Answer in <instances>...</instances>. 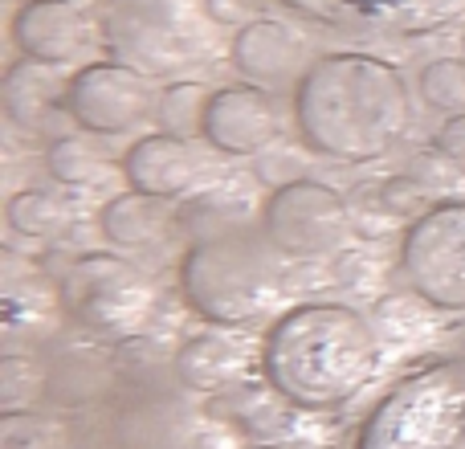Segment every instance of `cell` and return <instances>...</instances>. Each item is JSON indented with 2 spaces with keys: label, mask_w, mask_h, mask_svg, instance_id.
<instances>
[{
  "label": "cell",
  "mask_w": 465,
  "mask_h": 449,
  "mask_svg": "<svg viewBox=\"0 0 465 449\" xmlns=\"http://www.w3.org/2000/svg\"><path fill=\"white\" fill-rule=\"evenodd\" d=\"M188 249L180 257V294L209 327H245L282 294V257L262 229V205L221 185L176 209Z\"/></svg>",
  "instance_id": "cell-1"
},
{
  "label": "cell",
  "mask_w": 465,
  "mask_h": 449,
  "mask_svg": "<svg viewBox=\"0 0 465 449\" xmlns=\"http://www.w3.org/2000/svg\"><path fill=\"white\" fill-rule=\"evenodd\" d=\"M294 127L314 155L339 164H376L409 135L412 90L401 65L380 54H319L294 86Z\"/></svg>",
  "instance_id": "cell-2"
},
{
  "label": "cell",
  "mask_w": 465,
  "mask_h": 449,
  "mask_svg": "<svg viewBox=\"0 0 465 449\" xmlns=\"http://www.w3.org/2000/svg\"><path fill=\"white\" fill-rule=\"evenodd\" d=\"M262 380L298 413H331L355 401L380 368V335L343 303H298L262 335Z\"/></svg>",
  "instance_id": "cell-3"
},
{
  "label": "cell",
  "mask_w": 465,
  "mask_h": 449,
  "mask_svg": "<svg viewBox=\"0 0 465 449\" xmlns=\"http://www.w3.org/2000/svg\"><path fill=\"white\" fill-rule=\"evenodd\" d=\"M94 21L103 54L143 78H176L217 45L204 0H98Z\"/></svg>",
  "instance_id": "cell-4"
},
{
  "label": "cell",
  "mask_w": 465,
  "mask_h": 449,
  "mask_svg": "<svg viewBox=\"0 0 465 449\" xmlns=\"http://www.w3.org/2000/svg\"><path fill=\"white\" fill-rule=\"evenodd\" d=\"M351 449H465V352L404 372L368 413Z\"/></svg>",
  "instance_id": "cell-5"
},
{
  "label": "cell",
  "mask_w": 465,
  "mask_h": 449,
  "mask_svg": "<svg viewBox=\"0 0 465 449\" xmlns=\"http://www.w3.org/2000/svg\"><path fill=\"white\" fill-rule=\"evenodd\" d=\"M155 282L123 254L90 249L57 274V306L65 323L94 339H131L155 311Z\"/></svg>",
  "instance_id": "cell-6"
},
{
  "label": "cell",
  "mask_w": 465,
  "mask_h": 449,
  "mask_svg": "<svg viewBox=\"0 0 465 449\" xmlns=\"http://www.w3.org/2000/svg\"><path fill=\"white\" fill-rule=\"evenodd\" d=\"M262 229L286 262H327L355 229L351 205L327 180L298 176L262 201Z\"/></svg>",
  "instance_id": "cell-7"
},
{
  "label": "cell",
  "mask_w": 465,
  "mask_h": 449,
  "mask_svg": "<svg viewBox=\"0 0 465 449\" xmlns=\"http://www.w3.org/2000/svg\"><path fill=\"white\" fill-rule=\"evenodd\" d=\"M401 274L433 311H465V201H433L401 237Z\"/></svg>",
  "instance_id": "cell-8"
},
{
  "label": "cell",
  "mask_w": 465,
  "mask_h": 449,
  "mask_svg": "<svg viewBox=\"0 0 465 449\" xmlns=\"http://www.w3.org/2000/svg\"><path fill=\"white\" fill-rule=\"evenodd\" d=\"M294 16L347 41H417L465 16V0H278Z\"/></svg>",
  "instance_id": "cell-9"
},
{
  "label": "cell",
  "mask_w": 465,
  "mask_h": 449,
  "mask_svg": "<svg viewBox=\"0 0 465 449\" xmlns=\"http://www.w3.org/2000/svg\"><path fill=\"white\" fill-rule=\"evenodd\" d=\"M160 95L152 90V78L135 74L123 62H90L70 74L65 86V111L90 135H123L135 131L155 115Z\"/></svg>",
  "instance_id": "cell-10"
},
{
  "label": "cell",
  "mask_w": 465,
  "mask_h": 449,
  "mask_svg": "<svg viewBox=\"0 0 465 449\" xmlns=\"http://www.w3.org/2000/svg\"><path fill=\"white\" fill-rule=\"evenodd\" d=\"M8 37H13L16 54L29 62L54 65H90L86 57L98 45V21L78 5V0H25L8 21Z\"/></svg>",
  "instance_id": "cell-11"
},
{
  "label": "cell",
  "mask_w": 465,
  "mask_h": 449,
  "mask_svg": "<svg viewBox=\"0 0 465 449\" xmlns=\"http://www.w3.org/2000/svg\"><path fill=\"white\" fill-rule=\"evenodd\" d=\"M229 62L241 74V82L262 90H286L306 78L314 65L311 37L294 29L290 21H273V16H253L241 25L229 41Z\"/></svg>",
  "instance_id": "cell-12"
},
{
  "label": "cell",
  "mask_w": 465,
  "mask_h": 449,
  "mask_svg": "<svg viewBox=\"0 0 465 449\" xmlns=\"http://www.w3.org/2000/svg\"><path fill=\"white\" fill-rule=\"evenodd\" d=\"M282 135V115L270 90L237 82V86H217L204 111V144L221 155L245 160V155H265V147Z\"/></svg>",
  "instance_id": "cell-13"
},
{
  "label": "cell",
  "mask_w": 465,
  "mask_h": 449,
  "mask_svg": "<svg viewBox=\"0 0 465 449\" xmlns=\"http://www.w3.org/2000/svg\"><path fill=\"white\" fill-rule=\"evenodd\" d=\"M119 172L131 185V193L155 196V201H176V196H184L188 188L196 185L201 160H196L188 139L152 131V135L135 139V144L119 155Z\"/></svg>",
  "instance_id": "cell-14"
},
{
  "label": "cell",
  "mask_w": 465,
  "mask_h": 449,
  "mask_svg": "<svg viewBox=\"0 0 465 449\" xmlns=\"http://www.w3.org/2000/svg\"><path fill=\"white\" fill-rule=\"evenodd\" d=\"M253 364V347L245 339L229 335V327H209L188 335L172 355V376L184 393H225V388L241 384Z\"/></svg>",
  "instance_id": "cell-15"
},
{
  "label": "cell",
  "mask_w": 465,
  "mask_h": 449,
  "mask_svg": "<svg viewBox=\"0 0 465 449\" xmlns=\"http://www.w3.org/2000/svg\"><path fill=\"white\" fill-rule=\"evenodd\" d=\"M65 86H70V82H62V70L29 62V57H16V62L5 70L8 119L25 131H37L41 123L49 119V111H54L57 103H65Z\"/></svg>",
  "instance_id": "cell-16"
},
{
  "label": "cell",
  "mask_w": 465,
  "mask_h": 449,
  "mask_svg": "<svg viewBox=\"0 0 465 449\" xmlns=\"http://www.w3.org/2000/svg\"><path fill=\"white\" fill-rule=\"evenodd\" d=\"M176 213H168V201H155L143 193H119L98 209V233L111 241L114 249H143L168 233Z\"/></svg>",
  "instance_id": "cell-17"
},
{
  "label": "cell",
  "mask_w": 465,
  "mask_h": 449,
  "mask_svg": "<svg viewBox=\"0 0 465 449\" xmlns=\"http://www.w3.org/2000/svg\"><path fill=\"white\" fill-rule=\"evenodd\" d=\"M209 98H213V90L204 86V82L176 78L172 86L160 90V103H155V127H160L163 135H176V139L204 135V111H209Z\"/></svg>",
  "instance_id": "cell-18"
},
{
  "label": "cell",
  "mask_w": 465,
  "mask_h": 449,
  "mask_svg": "<svg viewBox=\"0 0 465 449\" xmlns=\"http://www.w3.org/2000/svg\"><path fill=\"white\" fill-rule=\"evenodd\" d=\"M8 229L29 241H54L70 229V213L57 196L41 193V188H21L8 196Z\"/></svg>",
  "instance_id": "cell-19"
},
{
  "label": "cell",
  "mask_w": 465,
  "mask_h": 449,
  "mask_svg": "<svg viewBox=\"0 0 465 449\" xmlns=\"http://www.w3.org/2000/svg\"><path fill=\"white\" fill-rule=\"evenodd\" d=\"M49 393V372L29 355L8 352L0 360V417L5 413H33V404Z\"/></svg>",
  "instance_id": "cell-20"
},
{
  "label": "cell",
  "mask_w": 465,
  "mask_h": 449,
  "mask_svg": "<svg viewBox=\"0 0 465 449\" xmlns=\"http://www.w3.org/2000/svg\"><path fill=\"white\" fill-rule=\"evenodd\" d=\"M417 95L441 115H465V57H433L417 74Z\"/></svg>",
  "instance_id": "cell-21"
},
{
  "label": "cell",
  "mask_w": 465,
  "mask_h": 449,
  "mask_svg": "<svg viewBox=\"0 0 465 449\" xmlns=\"http://www.w3.org/2000/svg\"><path fill=\"white\" fill-rule=\"evenodd\" d=\"M0 449H70V429L49 413H5Z\"/></svg>",
  "instance_id": "cell-22"
},
{
  "label": "cell",
  "mask_w": 465,
  "mask_h": 449,
  "mask_svg": "<svg viewBox=\"0 0 465 449\" xmlns=\"http://www.w3.org/2000/svg\"><path fill=\"white\" fill-rule=\"evenodd\" d=\"M45 168L57 185H90V180L106 168V160H103V152H94V147L86 144V139L65 135V139H54V144H49Z\"/></svg>",
  "instance_id": "cell-23"
},
{
  "label": "cell",
  "mask_w": 465,
  "mask_h": 449,
  "mask_svg": "<svg viewBox=\"0 0 465 449\" xmlns=\"http://www.w3.org/2000/svg\"><path fill=\"white\" fill-rule=\"evenodd\" d=\"M409 180H417L425 193H433V188H445V185H458L461 168L458 160H450V155H441L437 147H429V152H420L417 160L409 164V172H404Z\"/></svg>",
  "instance_id": "cell-24"
},
{
  "label": "cell",
  "mask_w": 465,
  "mask_h": 449,
  "mask_svg": "<svg viewBox=\"0 0 465 449\" xmlns=\"http://www.w3.org/2000/svg\"><path fill=\"white\" fill-rule=\"evenodd\" d=\"M433 147L450 160H465V115H450L445 127L433 135Z\"/></svg>",
  "instance_id": "cell-25"
},
{
  "label": "cell",
  "mask_w": 465,
  "mask_h": 449,
  "mask_svg": "<svg viewBox=\"0 0 465 449\" xmlns=\"http://www.w3.org/2000/svg\"><path fill=\"white\" fill-rule=\"evenodd\" d=\"M249 449H294V445H249Z\"/></svg>",
  "instance_id": "cell-26"
},
{
  "label": "cell",
  "mask_w": 465,
  "mask_h": 449,
  "mask_svg": "<svg viewBox=\"0 0 465 449\" xmlns=\"http://www.w3.org/2000/svg\"><path fill=\"white\" fill-rule=\"evenodd\" d=\"M461 57H465V33H461Z\"/></svg>",
  "instance_id": "cell-27"
}]
</instances>
